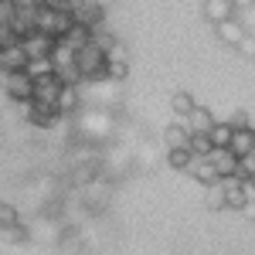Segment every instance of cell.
<instances>
[{
	"instance_id": "6da1fadb",
	"label": "cell",
	"mask_w": 255,
	"mask_h": 255,
	"mask_svg": "<svg viewBox=\"0 0 255 255\" xmlns=\"http://www.w3.org/2000/svg\"><path fill=\"white\" fill-rule=\"evenodd\" d=\"M75 10H55V7H41L38 10V31L55 41H68V34L75 31Z\"/></svg>"
},
{
	"instance_id": "7a4b0ae2",
	"label": "cell",
	"mask_w": 255,
	"mask_h": 255,
	"mask_svg": "<svg viewBox=\"0 0 255 255\" xmlns=\"http://www.w3.org/2000/svg\"><path fill=\"white\" fill-rule=\"evenodd\" d=\"M3 99L14 106H27L34 99V75L31 72H10L7 85H3Z\"/></svg>"
},
{
	"instance_id": "3957f363",
	"label": "cell",
	"mask_w": 255,
	"mask_h": 255,
	"mask_svg": "<svg viewBox=\"0 0 255 255\" xmlns=\"http://www.w3.org/2000/svg\"><path fill=\"white\" fill-rule=\"evenodd\" d=\"M75 20L85 24L89 31H99V27H106V7L96 0H75Z\"/></svg>"
},
{
	"instance_id": "277c9868",
	"label": "cell",
	"mask_w": 255,
	"mask_h": 255,
	"mask_svg": "<svg viewBox=\"0 0 255 255\" xmlns=\"http://www.w3.org/2000/svg\"><path fill=\"white\" fill-rule=\"evenodd\" d=\"M24 44V51H27V58L31 61H48L51 55H55V48H58V41L55 38H48V34H31L27 41H20Z\"/></svg>"
},
{
	"instance_id": "5b68a950",
	"label": "cell",
	"mask_w": 255,
	"mask_h": 255,
	"mask_svg": "<svg viewBox=\"0 0 255 255\" xmlns=\"http://www.w3.org/2000/svg\"><path fill=\"white\" fill-rule=\"evenodd\" d=\"M221 184H225V204H228V211H242V208L249 204L245 180H242V177H228V180H221Z\"/></svg>"
},
{
	"instance_id": "8992f818",
	"label": "cell",
	"mask_w": 255,
	"mask_h": 255,
	"mask_svg": "<svg viewBox=\"0 0 255 255\" xmlns=\"http://www.w3.org/2000/svg\"><path fill=\"white\" fill-rule=\"evenodd\" d=\"M204 17L211 24L232 20V17H238V3L235 0H204Z\"/></svg>"
},
{
	"instance_id": "52a82bcc",
	"label": "cell",
	"mask_w": 255,
	"mask_h": 255,
	"mask_svg": "<svg viewBox=\"0 0 255 255\" xmlns=\"http://www.w3.org/2000/svg\"><path fill=\"white\" fill-rule=\"evenodd\" d=\"M211 163H215V170L221 180H228V177H238V153L232 150H211Z\"/></svg>"
},
{
	"instance_id": "ba28073f",
	"label": "cell",
	"mask_w": 255,
	"mask_h": 255,
	"mask_svg": "<svg viewBox=\"0 0 255 255\" xmlns=\"http://www.w3.org/2000/svg\"><path fill=\"white\" fill-rule=\"evenodd\" d=\"M27 51H24V44H14V48H3L0 51V68H7V72H27Z\"/></svg>"
},
{
	"instance_id": "9c48e42d",
	"label": "cell",
	"mask_w": 255,
	"mask_h": 255,
	"mask_svg": "<svg viewBox=\"0 0 255 255\" xmlns=\"http://www.w3.org/2000/svg\"><path fill=\"white\" fill-rule=\"evenodd\" d=\"M215 34L225 41V44L238 48V44H242V38H245L249 31H245V24H242L238 17H232V20H221V24H215Z\"/></svg>"
},
{
	"instance_id": "30bf717a",
	"label": "cell",
	"mask_w": 255,
	"mask_h": 255,
	"mask_svg": "<svg viewBox=\"0 0 255 255\" xmlns=\"http://www.w3.org/2000/svg\"><path fill=\"white\" fill-rule=\"evenodd\" d=\"M187 174L194 177V184H204V187H211V184H218L221 177H218V170H215V163L208 157H197L194 163H191V170Z\"/></svg>"
},
{
	"instance_id": "8fae6325",
	"label": "cell",
	"mask_w": 255,
	"mask_h": 255,
	"mask_svg": "<svg viewBox=\"0 0 255 255\" xmlns=\"http://www.w3.org/2000/svg\"><path fill=\"white\" fill-rule=\"evenodd\" d=\"M184 123H187V129H191V133H211V129H215V113H211V109H204V106H197L194 113H191V116L184 119Z\"/></svg>"
},
{
	"instance_id": "7c38bea8",
	"label": "cell",
	"mask_w": 255,
	"mask_h": 255,
	"mask_svg": "<svg viewBox=\"0 0 255 255\" xmlns=\"http://www.w3.org/2000/svg\"><path fill=\"white\" fill-rule=\"evenodd\" d=\"M82 102H85V99H82V85H65L61 96H58V113L61 116H72Z\"/></svg>"
},
{
	"instance_id": "4fadbf2b",
	"label": "cell",
	"mask_w": 255,
	"mask_h": 255,
	"mask_svg": "<svg viewBox=\"0 0 255 255\" xmlns=\"http://www.w3.org/2000/svg\"><path fill=\"white\" fill-rule=\"evenodd\" d=\"M163 143H167V150H174V146H191V129H187V123H170V126L163 129Z\"/></svg>"
},
{
	"instance_id": "5bb4252c",
	"label": "cell",
	"mask_w": 255,
	"mask_h": 255,
	"mask_svg": "<svg viewBox=\"0 0 255 255\" xmlns=\"http://www.w3.org/2000/svg\"><path fill=\"white\" fill-rule=\"evenodd\" d=\"M228 150H232V153H238V157L252 153V150H255V129H252V126L235 129V136H232V146H228Z\"/></svg>"
},
{
	"instance_id": "9a60e30c",
	"label": "cell",
	"mask_w": 255,
	"mask_h": 255,
	"mask_svg": "<svg viewBox=\"0 0 255 255\" xmlns=\"http://www.w3.org/2000/svg\"><path fill=\"white\" fill-rule=\"evenodd\" d=\"M194 153H191V146H174V150H167V167H174V170H191V163H194Z\"/></svg>"
},
{
	"instance_id": "2e32d148",
	"label": "cell",
	"mask_w": 255,
	"mask_h": 255,
	"mask_svg": "<svg viewBox=\"0 0 255 255\" xmlns=\"http://www.w3.org/2000/svg\"><path fill=\"white\" fill-rule=\"evenodd\" d=\"M170 109H174L177 119H187L197 109V102H194V96H191V92H174V96H170Z\"/></svg>"
},
{
	"instance_id": "e0dca14e",
	"label": "cell",
	"mask_w": 255,
	"mask_h": 255,
	"mask_svg": "<svg viewBox=\"0 0 255 255\" xmlns=\"http://www.w3.org/2000/svg\"><path fill=\"white\" fill-rule=\"evenodd\" d=\"M208 136L215 143V150H228V146H232V136H235V126H232V123H215V129H211Z\"/></svg>"
},
{
	"instance_id": "ac0fdd59",
	"label": "cell",
	"mask_w": 255,
	"mask_h": 255,
	"mask_svg": "<svg viewBox=\"0 0 255 255\" xmlns=\"http://www.w3.org/2000/svg\"><path fill=\"white\" fill-rule=\"evenodd\" d=\"M208 194H204V204H208V211H228V204H225V184L218 180L211 187H204Z\"/></svg>"
},
{
	"instance_id": "d6986e66",
	"label": "cell",
	"mask_w": 255,
	"mask_h": 255,
	"mask_svg": "<svg viewBox=\"0 0 255 255\" xmlns=\"http://www.w3.org/2000/svg\"><path fill=\"white\" fill-rule=\"evenodd\" d=\"M211 150H215V143L208 133H191V153L194 157H211Z\"/></svg>"
},
{
	"instance_id": "ffe728a7",
	"label": "cell",
	"mask_w": 255,
	"mask_h": 255,
	"mask_svg": "<svg viewBox=\"0 0 255 255\" xmlns=\"http://www.w3.org/2000/svg\"><path fill=\"white\" fill-rule=\"evenodd\" d=\"M0 238H3L7 245H20V242H27V238H31V232H27V225H10V228H3V232H0Z\"/></svg>"
},
{
	"instance_id": "44dd1931",
	"label": "cell",
	"mask_w": 255,
	"mask_h": 255,
	"mask_svg": "<svg viewBox=\"0 0 255 255\" xmlns=\"http://www.w3.org/2000/svg\"><path fill=\"white\" fill-rule=\"evenodd\" d=\"M0 225H3V228H10V225H20L17 208H14V204H7V201L0 204Z\"/></svg>"
},
{
	"instance_id": "7402d4cb",
	"label": "cell",
	"mask_w": 255,
	"mask_h": 255,
	"mask_svg": "<svg viewBox=\"0 0 255 255\" xmlns=\"http://www.w3.org/2000/svg\"><path fill=\"white\" fill-rule=\"evenodd\" d=\"M129 75V61H116V58H109V82H123Z\"/></svg>"
},
{
	"instance_id": "603a6c76",
	"label": "cell",
	"mask_w": 255,
	"mask_h": 255,
	"mask_svg": "<svg viewBox=\"0 0 255 255\" xmlns=\"http://www.w3.org/2000/svg\"><path fill=\"white\" fill-rule=\"evenodd\" d=\"M238 177H255V150L252 153H245V157H238Z\"/></svg>"
},
{
	"instance_id": "cb8c5ba5",
	"label": "cell",
	"mask_w": 255,
	"mask_h": 255,
	"mask_svg": "<svg viewBox=\"0 0 255 255\" xmlns=\"http://www.w3.org/2000/svg\"><path fill=\"white\" fill-rule=\"evenodd\" d=\"M17 17V3L14 0H0V24H10Z\"/></svg>"
},
{
	"instance_id": "d4e9b609",
	"label": "cell",
	"mask_w": 255,
	"mask_h": 255,
	"mask_svg": "<svg viewBox=\"0 0 255 255\" xmlns=\"http://www.w3.org/2000/svg\"><path fill=\"white\" fill-rule=\"evenodd\" d=\"M238 51H242V55H249V58H255V34H245L242 44H238Z\"/></svg>"
},
{
	"instance_id": "484cf974",
	"label": "cell",
	"mask_w": 255,
	"mask_h": 255,
	"mask_svg": "<svg viewBox=\"0 0 255 255\" xmlns=\"http://www.w3.org/2000/svg\"><path fill=\"white\" fill-rule=\"evenodd\" d=\"M228 123H232L235 129H245V126H249V113H242V109H238V113H235L232 119H228Z\"/></svg>"
},
{
	"instance_id": "4316f807",
	"label": "cell",
	"mask_w": 255,
	"mask_h": 255,
	"mask_svg": "<svg viewBox=\"0 0 255 255\" xmlns=\"http://www.w3.org/2000/svg\"><path fill=\"white\" fill-rule=\"evenodd\" d=\"M242 180H245V177H242ZM245 194H249V201H255V177L245 180Z\"/></svg>"
},
{
	"instance_id": "83f0119b",
	"label": "cell",
	"mask_w": 255,
	"mask_h": 255,
	"mask_svg": "<svg viewBox=\"0 0 255 255\" xmlns=\"http://www.w3.org/2000/svg\"><path fill=\"white\" fill-rule=\"evenodd\" d=\"M14 3H17V7H44L48 0H14Z\"/></svg>"
},
{
	"instance_id": "f1b7e54d",
	"label": "cell",
	"mask_w": 255,
	"mask_h": 255,
	"mask_svg": "<svg viewBox=\"0 0 255 255\" xmlns=\"http://www.w3.org/2000/svg\"><path fill=\"white\" fill-rule=\"evenodd\" d=\"M242 215H245V218H255V201H249V204L242 208Z\"/></svg>"
},
{
	"instance_id": "f546056e",
	"label": "cell",
	"mask_w": 255,
	"mask_h": 255,
	"mask_svg": "<svg viewBox=\"0 0 255 255\" xmlns=\"http://www.w3.org/2000/svg\"><path fill=\"white\" fill-rule=\"evenodd\" d=\"M7 75H10V72H7V68H0V92H3V85H7Z\"/></svg>"
},
{
	"instance_id": "4dcf8cb0",
	"label": "cell",
	"mask_w": 255,
	"mask_h": 255,
	"mask_svg": "<svg viewBox=\"0 0 255 255\" xmlns=\"http://www.w3.org/2000/svg\"><path fill=\"white\" fill-rule=\"evenodd\" d=\"M0 232H3V225H0Z\"/></svg>"
},
{
	"instance_id": "1f68e13d",
	"label": "cell",
	"mask_w": 255,
	"mask_h": 255,
	"mask_svg": "<svg viewBox=\"0 0 255 255\" xmlns=\"http://www.w3.org/2000/svg\"><path fill=\"white\" fill-rule=\"evenodd\" d=\"M0 204H3V197H0Z\"/></svg>"
},
{
	"instance_id": "d6a6232c",
	"label": "cell",
	"mask_w": 255,
	"mask_h": 255,
	"mask_svg": "<svg viewBox=\"0 0 255 255\" xmlns=\"http://www.w3.org/2000/svg\"><path fill=\"white\" fill-rule=\"evenodd\" d=\"M252 7H255V0H252Z\"/></svg>"
}]
</instances>
